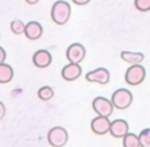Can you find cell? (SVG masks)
Segmentation results:
<instances>
[{
    "mask_svg": "<svg viewBox=\"0 0 150 147\" xmlns=\"http://www.w3.org/2000/svg\"><path fill=\"white\" fill-rule=\"evenodd\" d=\"M50 16L57 25H65L71 16V5L65 0H58L53 4Z\"/></svg>",
    "mask_w": 150,
    "mask_h": 147,
    "instance_id": "obj_1",
    "label": "cell"
},
{
    "mask_svg": "<svg viewBox=\"0 0 150 147\" xmlns=\"http://www.w3.org/2000/svg\"><path fill=\"white\" fill-rule=\"evenodd\" d=\"M111 101L113 104V108H117L120 110H124L128 106L132 105L133 103V95L127 88H120L115 91L111 96Z\"/></svg>",
    "mask_w": 150,
    "mask_h": 147,
    "instance_id": "obj_2",
    "label": "cell"
},
{
    "mask_svg": "<svg viewBox=\"0 0 150 147\" xmlns=\"http://www.w3.org/2000/svg\"><path fill=\"white\" fill-rule=\"evenodd\" d=\"M69 141V133L65 127L55 126L47 133V142L52 147H63Z\"/></svg>",
    "mask_w": 150,
    "mask_h": 147,
    "instance_id": "obj_3",
    "label": "cell"
},
{
    "mask_svg": "<svg viewBox=\"0 0 150 147\" xmlns=\"http://www.w3.org/2000/svg\"><path fill=\"white\" fill-rule=\"evenodd\" d=\"M146 77V70L141 65H132L125 72V82L129 85H140Z\"/></svg>",
    "mask_w": 150,
    "mask_h": 147,
    "instance_id": "obj_4",
    "label": "cell"
},
{
    "mask_svg": "<svg viewBox=\"0 0 150 147\" xmlns=\"http://www.w3.org/2000/svg\"><path fill=\"white\" fill-rule=\"evenodd\" d=\"M92 109L95 110V113L98 116H103V117H109L113 112V104L111 100L105 97H95L92 101Z\"/></svg>",
    "mask_w": 150,
    "mask_h": 147,
    "instance_id": "obj_5",
    "label": "cell"
},
{
    "mask_svg": "<svg viewBox=\"0 0 150 147\" xmlns=\"http://www.w3.org/2000/svg\"><path fill=\"white\" fill-rule=\"evenodd\" d=\"M66 58L70 63H76L79 65L86 58V49L82 44H71L66 50Z\"/></svg>",
    "mask_w": 150,
    "mask_h": 147,
    "instance_id": "obj_6",
    "label": "cell"
},
{
    "mask_svg": "<svg viewBox=\"0 0 150 147\" xmlns=\"http://www.w3.org/2000/svg\"><path fill=\"white\" fill-rule=\"evenodd\" d=\"M109 79H111V75H109V71L104 67H99L95 68V70L90 71L86 75V80L90 83H98V84H108Z\"/></svg>",
    "mask_w": 150,
    "mask_h": 147,
    "instance_id": "obj_7",
    "label": "cell"
},
{
    "mask_svg": "<svg viewBox=\"0 0 150 147\" xmlns=\"http://www.w3.org/2000/svg\"><path fill=\"white\" fill-rule=\"evenodd\" d=\"M109 125H111V121L108 117L98 116L91 121V130L96 135H104L109 132Z\"/></svg>",
    "mask_w": 150,
    "mask_h": 147,
    "instance_id": "obj_8",
    "label": "cell"
},
{
    "mask_svg": "<svg viewBox=\"0 0 150 147\" xmlns=\"http://www.w3.org/2000/svg\"><path fill=\"white\" fill-rule=\"evenodd\" d=\"M109 133L113 138H122L125 134L129 133V125L125 120L117 118L112 121L109 125Z\"/></svg>",
    "mask_w": 150,
    "mask_h": 147,
    "instance_id": "obj_9",
    "label": "cell"
},
{
    "mask_svg": "<svg viewBox=\"0 0 150 147\" xmlns=\"http://www.w3.org/2000/svg\"><path fill=\"white\" fill-rule=\"evenodd\" d=\"M33 65L38 68H46L52 65V60H53V57L47 50L45 49H41V50H37L36 53L33 54Z\"/></svg>",
    "mask_w": 150,
    "mask_h": 147,
    "instance_id": "obj_10",
    "label": "cell"
},
{
    "mask_svg": "<svg viewBox=\"0 0 150 147\" xmlns=\"http://www.w3.org/2000/svg\"><path fill=\"white\" fill-rule=\"evenodd\" d=\"M44 33V28L42 25L38 23V21H30V23L25 24V30H24V34L28 39L30 41H36Z\"/></svg>",
    "mask_w": 150,
    "mask_h": 147,
    "instance_id": "obj_11",
    "label": "cell"
},
{
    "mask_svg": "<svg viewBox=\"0 0 150 147\" xmlns=\"http://www.w3.org/2000/svg\"><path fill=\"white\" fill-rule=\"evenodd\" d=\"M61 75H62L63 80H66V82H74L82 75V67H80V65H76V63H69L62 68Z\"/></svg>",
    "mask_w": 150,
    "mask_h": 147,
    "instance_id": "obj_12",
    "label": "cell"
},
{
    "mask_svg": "<svg viewBox=\"0 0 150 147\" xmlns=\"http://www.w3.org/2000/svg\"><path fill=\"white\" fill-rule=\"evenodd\" d=\"M121 59L127 63H130V65H140L144 59H145V55L142 53H137V51H121L120 54Z\"/></svg>",
    "mask_w": 150,
    "mask_h": 147,
    "instance_id": "obj_13",
    "label": "cell"
},
{
    "mask_svg": "<svg viewBox=\"0 0 150 147\" xmlns=\"http://www.w3.org/2000/svg\"><path fill=\"white\" fill-rule=\"evenodd\" d=\"M13 79V68L7 63L0 65V84H7Z\"/></svg>",
    "mask_w": 150,
    "mask_h": 147,
    "instance_id": "obj_14",
    "label": "cell"
},
{
    "mask_svg": "<svg viewBox=\"0 0 150 147\" xmlns=\"http://www.w3.org/2000/svg\"><path fill=\"white\" fill-rule=\"evenodd\" d=\"M37 96H38L40 100L42 101H49L50 98H53L54 96V89H53L50 85H44L37 91Z\"/></svg>",
    "mask_w": 150,
    "mask_h": 147,
    "instance_id": "obj_15",
    "label": "cell"
},
{
    "mask_svg": "<svg viewBox=\"0 0 150 147\" xmlns=\"http://www.w3.org/2000/svg\"><path fill=\"white\" fill-rule=\"evenodd\" d=\"M122 145L124 147H140V141H138V135L133 134V133H128L122 137Z\"/></svg>",
    "mask_w": 150,
    "mask_h": 147,
    "instance_id": "obj_16",
    "label": "cell"
},
{
    "mask_svg": "<svg viewBox=\"0 0 150 147\" xmlns=\"http://www.w3.org/2000/svg\"><path fill=\"white\" fill-rule=\"evenodd\" d=\"M140 147H150V129H144L138 134Z\"/></svg>",
    "mask_w": 150,
    "mask_h": 147,
    "instance_id": "obj_17",
    "label": "cell"
},
{
    "mask_svg": "<svg viewBox=\"0 0 150 147\" xmlns=\"http://www.w3.org/2000/svg\"><path fill=\"white\" fill-rule=\"evenodd\" d=\"M11 30L15 34H24V30H25V24L21 20H13L11 23Z\"/></svg>",
    "mask_w": 150,
    "mask_h": 147,
    "instance_id": "obj_18",
    "label": "cell"
},
{
    "mask_svg": "<svg viewBox=\"0 0 150 147\" xmlns=\"http://www.w3.org/2000/svg\"><path fill=\"white\" fill-rule=\"evenodd\" d=\"M134 7L140 12H149L150 11V0H134Z\"/></svg>",
    "mask_w": 150,
    "mask_h": 147,
    "instance_id": "obj_19",
    "label": "cell"
},
{
    "mask_svg": "<svg viewBox=\"0 0 150 147\" xmlns=\"http://www.w3.org/2000/svg\"><path fill=\"white\" fill-rule=\"evenodd\" d=\"M5 58H7V53H5V50L3 49L1 46H0V65H1V63H4Z\"/></svg>",
    "mask_w": 150,
    "mask_h": 147,
    "instance_id": "obj_20",
    "label": "cell"
},
{
    "mask_svg": "<svg viewBox=\"0 0 150 147\" xmlns=\"http://www.w3.org/2000/svg\"><path fill=\"white\" fill-rule=\"evenodd\" d=\"M71 1L76 5H86V4H88L91 0H71Z\"/></svg>",
    "mask_w": 150,
    "mask_h": 147,
    "instance_id": "obj_21",
    "label": "cell"
},
{
    "mask_svg": "<svg viewBox=\"0 0 150 147\" xmlns=\"http://www.w3.org/2000/svg\"><path fill=\"white\" fill-rule=\"evenodd\" d=\"M4 116H5V105L0 101V120H3Z\"/></svg>",
    "mask_w": 150,
    "mask_h": 147,
    "instance_id": "obj_22",
    "label": "cell"
},
{
    "mask_svg": "<svg viewBox=\"0 0 150 147\" xmlns=\"http://www.w3.org/2000/svg\"><path fill=\"white\" fill-rule=\"evenodd\" d=\"M28 4H30V5H34V4H37V3L40 1V0H25Z\"/></svg>",
    "mask_w": 150,
    "mask_h": 147,
    "instance_id": "obj_23",
    "label": "cell"
}]
</instances>
